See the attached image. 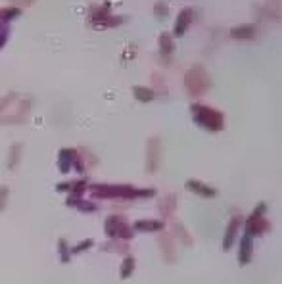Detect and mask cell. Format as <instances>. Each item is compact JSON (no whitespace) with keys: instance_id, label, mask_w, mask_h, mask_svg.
Here are the masks:
<instances>
[{"instance_id":"cell-20","label":"cell","mask_w":282,"mask_h":284,"mask_svg":"<svg viewBox=\"0 0 282 284\" xmlns=\"http://www.w3.org/2000/svg\"><path fill=\"white\" fill-rule=\"evenodd\" d=\"M156 15H158V17L167 15V4H156Z\"/></svg>"},{"instance_id":"cell-13","label":"cell","mask_w":282,"mask_h":284,"mask_svg":"<svg viewBox=\"0 0 282 284\" xmlns=\"http://www.w3.org/2000/svg\"><path fill=\"white\" fill-rule=\"evenodd\" d=\"M134 267H136L134 257H125V261H123V265H121V279H129L134 273Z\"/></svg>"},{"instance_id":"cell-1","label":"cell","mask_w":282,"mask_h":284,"mask_svg":"<svg viewBox=\"0 0 282 284\" xmlns=\"http://www.w3.org/2000/svg\"><path fill=\"white\" fill-rule=\"evenodd\" d=\"M94 196L98 198H148L154 196L156 190L152 189H134V187H127V185H93L91 187Z\"/></svg>"},{"instance_id":"cell-15","label":"cell","mask_w":282,"mask_h":284,"mask_svg":"<svg viewBox=\"0 0 282 284\" xmlns=\"http://www.w3.org/2000/svg\"><path fill=\"white\" fill-rule=\"evenodd\" d=\"M133 93L140 102H150V100L154 98V93H152L150 89H144V87H134Z\"/></svg>"},{"instance_id":"cell-12","label":"cell","mask_w":282,"mask_h":284,"mask_svg":"<svg viewBox=\"0 0 282 284\" xmlns=\"http://www.w3.org/2000/svg\"><path fill=\"white\" fill-rule=\"evenodd\" d=\"M230 35L234 37V39H254L255 37V29L250 27V25H246V27H234L230 31Z\"/></svg>"},{"instance_id":"cell-14","label":"cell","mask_w":282,"mask_h":284,"mask_svg":"<svg viewBox=\"0 0 282 284\" xmlns=\"http://www.w3.org/2000/svg\"><path fill=\"white\" fill-rule=\"evenodd\" d=\"M160 44H161V52H163V54H171V52H173V39H171L169 33H161Z\"/></svg>"},{"instance_id":"cell-16","label":"cell","mask_w":282,"mask_h":284,"mask_svg":"<svg viewBox=\"0 0 282 284\" xmlns=\"http://www.w3.org/2000/svg\"><path fill=\"white\" fill-rule=\"evenodd\" d=\"M67 205H75L79 207L81 211H96V203L93 202H85V200H67Z\"/></svg>"},{"instance_id":"cell-2","label":"cell","mask_w":282,"mask_h":284,"mask_svg":"<svg viewBox=\"0 0 282 284\" xmlns=\"http://www.w3.org/2000/svg\"><path fill=\"white\" fill-rule=\"evenodd\" d=\"M192 117L194 121L198 123L200 127L207 129V131H221L223 125H225V117L221 111H217L213 108H207V106H201V104H192Z\"/></svg>"},{"instance_id":"cell-19","label":"cell","mask_w":282,"mask_h":284,"mask_svg":"<svg viewBox=\"0 0 282 284\" xmlns=\"http://www.w3.org/2000/svg\"><path fill=\"white\" fill-rule=\"evenodd\" d=\"M91 246H93V242H91V240H85V242H81L79 246L71 248V250H69V254H79V252H83V250H87V248H91Z\"/></svg>"},{"instance_id":"cell-11","label":"cell","mask_w":282,"mask_h":284,"mask_svg":"<svg viewBox=\"0 0 282 284\" xmlns=\"http://www.w3.org/2000/svg\"><path fill=\"white\" fill-rule=\"evenodd\" d=\"M134 230H140V232H154V230L165 229V223L163 221H136L134 223Z\"/></svg>"},{"instance_id":"cell-10","label":"cell","mask_w":282,"mask_h":284,"mask_svg":"<svg viewBox=\"0 0 282 284\" xmlns=\"http://www.w3.org/2000/svg\"><path fill=\"white\" fill-rule=\"evenodd\" d=\"M73 160H75V152L73 150H62L60 152V162H58V167H60V171L67 175L69 171H71V167H73Z\"/></svg>"},{"instance_id":"cell-18","label":"cell","mask_w":282,"mask_h":284,"mask_svg":"<svg viewBox=\"0 0 282 284\" xmlns=\"http://www.w3.org/2000/svg\"><path fill=\"white\" fill-rule=\"evenodd\" d=\"M8 35H10V23H6V21H0V48L6 44V39H8Z\"/></svg>"},{"instance_id":"cell-6","label":"cell","mask_w":282,"mask_h":284,"mask_svg":"<svg viewBox=\"0 0 282 284\" xmlns=\"http://www.w3.org/2000/svg\"><path fill=\"white\" fill-rule=\"evenodd\" d=\"M252 252H254V236L244 232V236L240 240V256H238V261L242 265H248L252 261Z\"/></svg>"},{"instance_id":"cell-17","label":"cell","mask_w":282,"mask_h":284,"mask_svg":"<svg viewBox=\"0 0 282 284\" xmlns=\"http://www.w3.org/2000/svg\"><path fill=\"white\" fill-rule=\"evenodd\" d=\"M17 15H19V10H17V8H2V10H0V21L10 23V19H12V17H17Z\"/></svg>"},{"instance_id":"cell-7","label":"cell","mask_w":282,"mask_h":284,"mask_svg":"<svg viewBox=\"0 0 282 284\" xmlns=\"http://www.w3.org/2000/svg\"><path fill=\"white\" fill-rule=\"evenodd\" d=\"M242 225V217L240 215H234L230 219L227 227V232H225V240H223V250H230L232 244H234V238H236V232L240 229Z\"/></svg>"},{"instance_id":"cell-4","label":"cell","mask_w":282,"mask_h":284,"mask_svg":"<svg viewBox=\"0 0 282 284\" xmlns=\"http://www.w3.org/2000/svg\"><path fill=\"white\" fill-rule=\"evenodd\" d=\"M104 229H106V234L109 236V238H123V240H131V236H133V229L127 225L125 217H119V215H109V217H107Z\"/></svg>"},{"instance_id":"cell-9","label":"cell","mask_w":282,"mask_h":284,"mask_svg":"<svg viewBox=\"0 0 282 284\" xmlns=\"http://www.w3.org/2000/svg\"><path fill=\"white\" fill-rule=\"evenodd\" d=\"M192 15H194L192 8H185V10L179 14L177 23H175V35H177V37L185 35V31H187L188 25H190V21H192Z\"/></svg>"},{"instance_id":"cell-5","label":"cell","mask_w":282,"mask_h":284,"mask_svg":"<svg viewBox=\"0 0 282 284\" xmlns=\"http://www.w3.org/2000/svg\"><path fill=\"white\" fill-rule=\"evenodd\" d=\"M269 230H271V223L261 215H252L246 223V232L250 236H255V234L259 236V234H265Z\"/></svg>"},{"instance_id":"cell-8","label":"cell","mask_w":282,"mask_h":284,"mask_svg":"<svg viewBox=\"0 0 282 284\" xmlns=\"http://www.w3.org/2000/svg\"><path fill=\"white\" fill-rule=\"evenodd\" d=\"M187 189L192 190V192H194V194H198V196H203V198H213L215 194H217V190L215 189L207 187V185H203L201 181H194V179L187 181Z\"/></svg>"},{"instance_id":"cell-3","label":"cell","mask_w":282,"mask_h":284,"mask_svg":"<svg viewBox=\"0 0 282 284\" xmlns=\"http://www.w3.org/2000/svg\"><path fill=\"white\" fill-rule=\"evenodd\" d=\"M187 89L192 96H200L209 89V77H207V73H205L200 66H198V68H192L188 71Z\"/></svg>"}]
</instances>
